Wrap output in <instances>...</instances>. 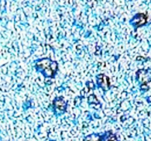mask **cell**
I'll return each mask as SVG.
<instances>
[{
    "instance_id": "6da1fadb",
    "label": "cell",
    "mask_w": 151,
    "mask_h": 141,
    "mask_svg": "<svg viewBox=\"0 0 151 141\" xmlns=\"http://www.w3.org/2000/svg\"><path fill=\"white\" fill-rule=\"evenodd\" d=\"M136 22L135 24L137 27L141 26L143 24H145L147 21V17L146 16L143 14H137L136 17Z\"/></svg>"
}]
</instances>
